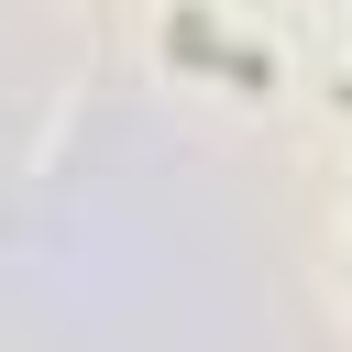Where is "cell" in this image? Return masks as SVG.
Segmentation results:
<instances>
[{
	"label": "cell",
	"instance_id": "obj_1",
	"mask_svg": "<svg viewBox=\"0 0 352 352\" xmlns=\"http://www.w3.org/2000/svg\"><path fill=\"white\" fill-rule=\"evenodd\" d=\"M176 55H198V66H220V77H242V88H275V66H264V55H242V44H220L209 22H176Z\"/></svg>",
	"mask_w": 352,
	"mask_h": 352
}]
</instances>
